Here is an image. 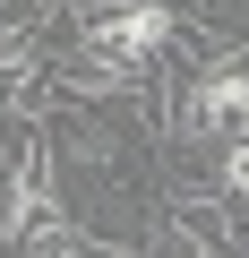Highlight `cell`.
Returning <instances> with one entry per match:
<instances>
[{"mask_svg":"<svg viewBox=\"0 0 249 258\" xmlns=\"http://www.w3.org/2000/svg\"><path fill=\"white\" fill-rule=\"evenodd\" d=\"M181 120H189V129H240V120H249V69H240V60L198 69V86L181 95Z\"/></svg>","mask_w":249,"mask_h":258,"instance_id":"obj_1","label":"cell"},{"mask_svg":"<svg viewBox=\"0 0 249 258\" xmlns=\"http://www.w3.org/2000/svg\"><path fill=\"white\" fill-rule=\"evenodd\" d=\"M215 189L249 198V138H232V147H223V164H215Z\"/></svg>","mask_w":249,"mask_h":258,"instance_id":"obj_2","label":"cell"},{"mask_svg":"<svg viewBox=\"0 0 249 258\" xmlns=\"http://www.w3.org/2000/svg\"><path fill=\"white\" fill-rule=\"evenodd\" d=\"M95 258H138V249H95Z\"/></svg>","mask_w":249,"mask_h":258,"instance_id":"obj_3","label":"cell"}]
</instances>
